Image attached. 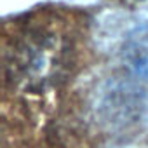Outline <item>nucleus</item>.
Wrapping results in <instances>:
<instances>
[{
  "mask_svg": "<svg viewBox=\"0 0 148 148\" xmlns=\"http://www.w3.org/2000/svg\"><path fill=\"white\" fill-rule=\"evenodd\" d=\"M122 61L132 75L148 82V23L129 32L122 44Z\"/></svg>",
  "mask_w": 148,
  "mask_h": 148,
  "instance_id": "nucleus-1",
  "label": "nucleus"
},
{
  "mask_svg": "<svg viewBox=\"0 0 148 148\" xmlns=\"http://www.w3.org/2000/svg\"><path fill=\"white\" fill-rule=\"evenodd\" d=\"M131 2H141V0H131Z\"/></svg>",
  "mask_w": 148,
  "mask_h": 148,
  "instance_id": "nucleus-2",
  "label": "nucleus"
}]
</instances>
